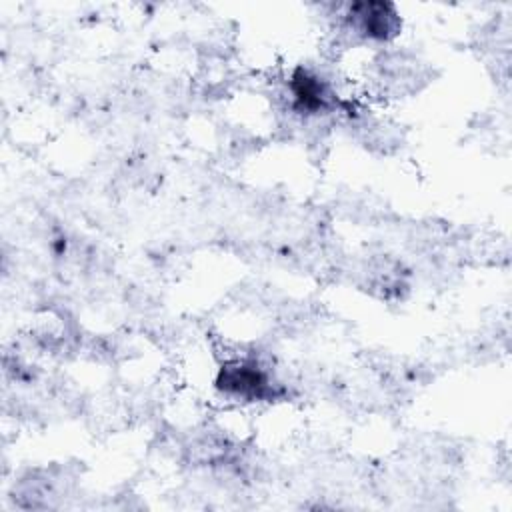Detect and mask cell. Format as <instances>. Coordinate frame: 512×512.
I'll return each instance as SVG.
<instances>
[{
	"mask_svg": "<svg viewBox=\"0 0 512 512\" xmlns=\"http://www.w3.org/2000/svg\"><path fill=\"white\" fill-rule=\"evenodd\" d=\"M216 388L242 400H272L282 392L268 368L254 358L226 362L218 372Z\"/></svg>",
	"mask_w": 512,
	"mask_h": 512,
	"instance_id": "cell-1",
	"label": "cell"
},
{
	"mask_svg": "<svg viewBox=\"0 0 512 512\" xmlns=\"http://www.w3.org/2000/svg\"><path fill=\"white\" fill-rule=\"evenodd\" d=\"M348 28L368 40H390L398 34L400 18L392 4L360 2L352 4L346 14Z\"/></svg>",
	"mask_w": 512,
	"mask_h": 512,
	"instance_id": "cell-2",
	"label": "cell"
}]
</instances>
